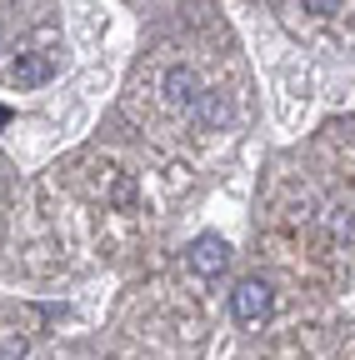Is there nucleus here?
Masks as SVG:
<instances>
[{
  "label": "nucleus",
  "mask_w": 355,
  "mask_h": 360,
  "mask_svg": "<svg viewBox=\"0 0 355 360\" xmlns=\"http://www.w3.org/2000/svg\"><path fill=\"white\" fill-rule=\"evenodd\" d=\"M271 305H276V295H271V285H265L260 276H250V281H240L231 290V315H235L245 330H255V326L271 321Z\"/></svg>",
  "instance_id": "1"
},
{
  "label": "nucleus",
  "mask_w": 355,
  "mask_h": 360,
  "mask_svg": "<svg viewBox=\"0 0 355 360\" xmlns=\"http://www.w3.org/2000/svg\"><path fill=\"white\" fill-rule=\"evenodd\" d=\"M186 260H191V270L195 276H205V281H215L220 270L231 265V245L220 240L215 231H205V236H195L191 245H186Z\"/></svg>",
  "instance_id": "2"
},
{
  "label": "nucleus",
  "mask_w": 355,
  "mask_h": 360,
  "mask_svg": "<svg viewBox=\"0 0 355 360\" xmlns=\"http://www.w3.org/2000/svg\"><path fill=\"white\" fill-rule=\"evenodd\" d=\"M165 96H170L175 105H195V101H200L195 70H186V65H181V70H170V75H165Z\"/></svg>",
  "instance_id": "3"
},
{
  "label": "nucleus",
  "mask_w": 355,
  "mask_h": 360,
  "mask_svg": "<svg viewBox=\"0 0 355 360\" xmlns=\"http://www.w3.org/2000/svg\"><path fill=\"white\" fill-rule=\"evenodd\" d=\"M51 70H56L51 56H35V60H20V65H15V80H20V85H40V80H51Z\"/></svg>",
  "instance_id": "4"
}]
</instances>
